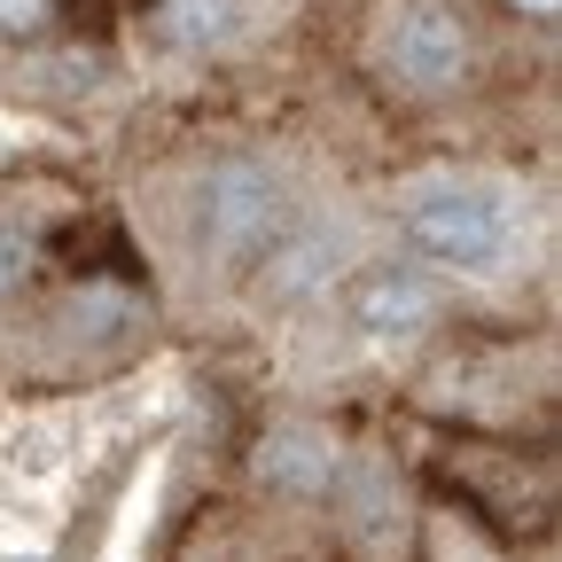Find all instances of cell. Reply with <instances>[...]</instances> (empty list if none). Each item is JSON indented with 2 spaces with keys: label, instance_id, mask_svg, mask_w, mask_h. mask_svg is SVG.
I'll list each match as a JSON object with an SVG mask.
<instances>
[{
  "label": "cell",
  "instance_id": "cell-1",
  "mask_svg": "<svg viewBox=\"0 0 562 562\" xmlns=\"http://www.w3.org/2000/svg\"><path fill=\"white\" fill-rule=\"evenodd\" d=\"M406 235L422 258H438L453 273H501L516 250V203L501 188H430L414 195Z\"/></svg>",
  "mask_w": 562,
  "mask_h": 562
},
{
  "label": "cell",
  "instance_id": "cell-2",
  "mask_svg": "<svg viewBox=\"0 0 562 562\" xmlns=\"http://www.w3.org/2000/svg\"><path fill=\"white\" fill-rule=\"evenodd\" d=\"M281 220H290V203H281V180L266 165H220L203 180V195H195V235H203L211 258H227V266L266 258Z\"/></svg>",
  "mask_w": 562,
  "mask_h": 562
},
{
  "label": "cell",
  "instance_id": "cell-3",
  "mask_svg": "<svg viewBox=\"0 0 562 562\" xmlns=\"http://www.w3.org/2000/svg\"><path fill=\"white\" fill-rule=\"evenodd\" d=\"M383 63L391 79L414 94H446L469 70V24L446 9V0H406V9L383 24Z\"/></svg>",
  "mask_w": 562,
  "mask_h": 562
},
{
  "label": "cell",
  "instance_id": "cell-4",
  "mask_svg": "<svg viewBox=\"0 0 562 562\" xmlns=\"http://www.w3.org/2000/svg\"><path fill=\"white\" fill-rule=\"evenodd\" d=\"M344 321L360 328L368 344H414L422 328L438 321V290H430V273H414V266H368V273H351V290H344Z\"/></svg>",
  "mask_w": 562,
  "mask_h": 562
},
{
  "label": "cell",
  "instance_id": "cell-5",
  "mask_svg": "<svg viewBox=\"0 0 562 562\" xmlns=\"http://www.w3.org/2000/svg\"><path fill=\"white\" fill-rule=\"evenodd\" d=\"M328 469H336V446H328L321 430H281V438L258 453V476L281 484V492H321Z\"/></svg>",
  "mask_w": 562,
  "mask_h": 562
},
{
  "label": "cell",
  "instance_id": "cell-6",
  "mask_svg": "<svg viewBox=\"0 0 562 562\" xmlns=\"http://www.w3.org/2000/svg\"><path fill=\"white\" fill-rule=\"evenodd\" d=\"M157 24L180 40V47H211V40H227L243 24V0H165Z\"/></svg>",
  "mask_w": 562,
  "mask_h": 562
},
{
  "label": "cell",
  "instance_id": "cell-7",
  "mask_svg": "<svg viewBox=\"0 0 562 562\" xmlns=\"http://www.w3.org/2000/svg\"><path fill=\"white\" fill-rule=\"evenodd\" d=\"M47 16H55V0H0V32H9V40L47 32Z\"/></svg>",
  "mask_w": 562,
  "mask_h": 562
},
{
  "label": "cell",
  "instance_id": "cell-8",
  "mask_svg": "<svg viewBox=\"0 0 562 562\" xmlns=\"http://www.w3.org/2000/svg\"><path fill=\"white\" fill-rule=\"evenodd\" d=\"M24 266H32V235H24L16 220H0V290H16Z\"/></svg>",
  "mask_w": 562,
  "mask_h": 562
},
{
  "label": "cell",
  "instance_id": "cell-9",
  "mask_svg": "<svg viewBox=\"0 0 562 562\" xmlns=\"http://www.w3.org/2000/svg\"><path fill=\"white\" fill-rule=\"evenodd\" d=\"M508 9H524V16H554V0H508Z\"/></svg>",
  "mask_w": 562,
  "mask_h": 562
},
{
  "label": "cell",
  "instance_id": "cell-10",
  "mask_svg": "<svg viewBox=\"0 0 562 562\" xmlns=\"http://www.w3.org/2000/svg\"><path fill=\"white\" fill-rule=\"evenodd\" d=\"M24 562H40V554H24Z\"/></svg>",
  "mask_w": 562,
  "mask_h": 562
}]
</instances>
